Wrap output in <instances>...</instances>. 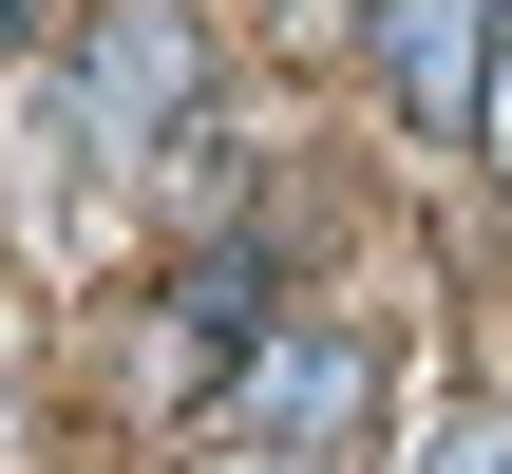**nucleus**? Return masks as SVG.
I'll return each mask as SVG.
<instances>
[{
    "mask_svg": "<svg viewBox=\"0 0 512 474\" xmlns=\"http://www.w3.org/2000/svg\"><path fill=\"white\" fill-rule=\"evenodd\" d=\"M342 418H361V342H323V323H304V342H266V361H247V456H323Z\"/></svg>",
    "mask_w": 512,
    "mask_h": 474,
    "instance_id": "obj_1",
    "label": "nucleus"
},
{
    "mask_svg": "<svg viewBox=\"0 0 512 474\" xmlns=\"http://www.w3.org/2000/svg\"><path fill=\"white\" fill-rule=\"evenodd\" d=\"M380 76L418 114H475L494 95V0H380Z\"/></svg>",
    "mask_w": 512,
    "mask_h": 474,
    "instance_id": "obj_2",
    "label": "nucleus"
},
{
    "mask_svg": "<svg viewBox=\"0 0 512 474\" xmlns=\"http://www.w3.org/2000/svg\"><path fill=\"white\" fill-rule=\"evenodd\" d=\"M171 76H190V38H171V19H114L76 95H95V133H152V114H171Z\"/></svg>",
    "mask_w": 512,
    "mask_h": 474,
    "instance_id": "obj_3",
    "label": "nucleus"
},
{
    "mask_svg": "<svg viewBox=\"0 0 512 474\" xmlns=\"http://www.w3.org/2000/svg\"><path fill=\"white\" fill-rule=\"evenodd\" d=\"M418 474H512V418H437V437H418Z\"/></svg>",
    "mask_w": 512,
    "mask_h": 474,
    "instance_id": "obj_4",
    "label": "nucleus"
},
{
    "mask_svg": "<svg viewBox=\"0 0 512 474\" xmlns=\"http://www.w3.org/2000/svg\"><path fill=\"white\" fill-rule=\"evenodd\" d=\"M475 133H494V171H512V0H494V95H475Z\"/></svg>",
    "mask_w": 512,
    "mask_h": 474,
    "instance_id": "obj_5",
    "label": "nucleus"
},
{
    "mask_svg": "<svg viewBox=\"0 0 512 474\" xmlns=\"http://www.w3.org/2000/svg\"><path fill=\"white\" fill-rule=\"evenodd\" d=\"M19 19H38V0H0V38H19Z\"/></svg>",
    "mask_w": 512,
    "mask_h": 474,
    "instance_id": "obj_6",
    "label": "nucleus"
}]
</instances>
